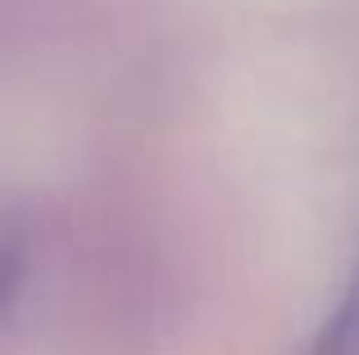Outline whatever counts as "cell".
<instances>
[{
    "label": "cell",
    "mask_w": 359,
    "mask_h": 355,
    "mask_svg": "<svg viewBox=\"0 0 359 355\" xmlns=\"http://www.w3.org/2000/svg\"><path fill=\"white\" fill-rule=\"evenodd\" d=\"M305 355H359V260L351 264V274H346L323 328L314 333Z\"/></svg>",
    "instance_id": "obj_2"
},
{
    "label": "cell",
    "mask_w": 359,
    "mask_h": 355,
    "mask_svg": "<svg viewBox=\"0 0 359 355\" xmlns=\"http://www.w3.org/2000/svg\"><path fill=\"white\" fill-rule=\"evenodd\" d=\"M32 260H36V237L27 219L0 214V333L14 319L27 283H32Z\"/></svg>",
    "instance_id": "obj_1"
}]
</instances>
